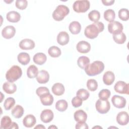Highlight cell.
<instances>
[{
  "label": "cell",
  "instance_id": "1",
  "mask_svg": "<svg viewBox=\"0 0 129 129\" xmlns=\"http://www.w3.org/2000/svg\"><path fill=\"white\" fill-rule=\"evenodd\" d=\"M104 28V26L103 23L98 21L94 22L86 27L84 31V34L88 38L93 39L96 38L99 33L103 31Z\"/></svg>",
  "mask_w": 129,
  "mask_h": 129
},
{
  "label": "cell",
  "instance_id": "2",
  "mask_svg": "<svg viewBox=\"0 0 129 129\" xmlns=\"http://www.w3.org/2000/svg\"><path fill=\"white\" fill-rule=\"evenodd\" d=\"M104 69V64L101 61H95L89 63L85 69L86 74L89 76H94L100 74Z\"/></svg>",
  "mask_w": 129,
  "mask_h": 129
},
{
  "label": "cell",
  "instance_id": "3",
  "mask_svg": "<svg viewBox=\"0 0 129 129\" xmlns=\"http://www.w3.org/2000/svg\"><path fill=\"white\" fill-rule=\"evenodd\" d=\"M22 75V71L18 66H12L6 73V79L10 82H14L19 79Z\"/></svg>",
  "mask_w": 129,
  "mask_h": 129
},
{
  "label": "cell",
  "instance_id": "4",
  "mask_svg": "<svg viewBox=\"0 0 129 129\" xmlns=\"http://www.w3.org/2000/svg\"><path fill=\"white\" fill-rule=\"evenodd\" d=\"M70 10L68 7L64 5H58L52 13L53 19L57 21L62 20L64 17L69 14Z\"/></svg>",
  "mask_w": 129,
  "mask_h": 129
},
{
  "label": "cell",
  "instance_id": "5",
  "mask_svg": "<svg viewBox=\"0 0 129 129\" xmlns=\"http://www.w3.org/2000/svg\"><path fill=\"white\" fill-rule=\"evenodd\" d=\"M90 6V2L88 1H76L73 4V8L77 13H85L89 9Z\"/></svg>",
  "mask_w": 129,
  "mask_h": 129
},
{
  "label": "cell",
  "instance_id": "6",
  "mask_svg": "<svg viewBox=\"0 0 129 129\" xmlns=\"http://www.w3.org/2000/svg\"><path fill=\"white\" fill-rule=\"evenodd\" d=\"M96 110L100 113L105 114L108 112L110 108V104L108 100L98 99L95 103Z\"/></svg>",
  "mask_w": 129,
  "mask_h": 129
},
{
  "label": "cell",
  "instance_id": "7",
  "mask_svg": "<svg viewBox=\"0 0 129 129\" xmlns=\"http://www.w3.org/2000/svg\"><path fill=\"white\" fill-rule=\"evenodd\" d=\"M123 25L118 21H113L108 25V30L111 34H117L122 32Z\"/></svg>",
  "mask_w": 129,
  "mask_h": 129
},
{
  "label": "cell",
  "instance_id": "8",
  "mask_svg": "<svg viewBox=\"0 0 129 129\" xmlns=\"http://www.w3.org/2000/svg\"><path fill=\"white\" fill-rule=\"evenodd\" d=\"M114 89L116 92L120 94H129V85L123 81L117 82L114 86Z\"/></svg>",
  "mask_w": 129,
  "mask_h": 129
},
{
  "label": "cell",
  "instance_id": "9",
  "mask_svg": "<svg viewBox=\"0 0 129 129\" xmlns=\"http://www.w3.org/2000/svg\"><path fill=\"white\" fill-rule=\"evenodd\" d=\"M111 102L114 106L117 108H122L125 106L126 100L122 97L117 95H114L111 98Z\"/></svg>",
  "mask_w": 129,
  "mask_h": 129
},
{
  "label": "cell",
  "instance_id": "10",
  "mask_svg": "<svg viewBox=\"0 0 129 129\" xmlns=\"http://www.w3.org/2000/svg\"><path fill=\"white\" fill-rule=\"evenodd\" d=\"M16 33L15 28L11 25L7 26L2 31V36L6 39H11L14 36Z\"/></svg>",
  "mask_w": 129,
  "mask_h": 129
},
{
  "label": "cell",
  "instance_id": "11",
  "mask_svg": "<svg viewBox=\"0 0 129 129\" xmlns=\"http://www.w3.org/2000/svg\"><path fill=\"white\" fill-rule=\"evenodd\" d=\"M19 46L23 50H31L34 48L35 42L32 39L26 38L20 42Z\"/></svg>",
  "mask_w": 129,
  "mask_h": 129
},
{
  "label": "cell",
  "instance_id": "12",
  "mask_svg": "<svg viewBox=\"0 0 129 129\" xmlns=\"http://www.w3.org/2000/svg\"><path fill=\"white\" fill-rule=\"evenodd\" d=\"M53 112L50 109H45L42 111L40 114V119L44 123L50 122L53 118Z\"/></svg>",
  "mask_w": 129,
  "mask_h": 129
},
{
  "label": "cell",
  "instance_id": "13",
  "mask_svg": "<svg viewBox=\"0 0 129 129\" xmlns=\"http://www.w3.org/2000/svg\"><path fill=\"white\" fill-rule=\"evenodd\" d=\"M77 50L81 53H87L91 49L90 43L85 41H79L76 46Z\"/></svg>",
  "mask_w": 129,
  "mask_h": 129
},
{
  "label": "cell",
  "instance_id": "14",
  "mask_svg": "<svg viewBox=\"0 0 129 129\" xmlns=\"http://www.w3.org/2000/svg\"><path fill=\"white\" fill-rule=\"evenodd\" d=\"M128 114L126 112L121 111L117 114L116 119L119 124L121 125H125L128 122Z\"/></svg>",
  "mask_w": 129,
  "mask_h": 129
},
{
  "label": "cell",
  "instance_id": "15",
  "mask_svg": "<svg viewBox=\"0 0 129 129\" xmlns=\"http://www.w3.org/2000/svg\"><path fill=\"white\" fill-rule=\"evenodd\" d=\"M49 80V75L47 71L45 70L40 71L36 77L37 81L40 84H45Z\"/></svg>",
  "mask_w": 129,
  "mask_h": 129
},
{
  "label": "cell",
  "instance_id": "16",
  "mask_svg": "<svg viewBox=\"0 0 129 129\" xmlns=\"http://www.w3.org/2000/svg\"><path fill=\"white\" fill-rule=\"evenodd\" d=\"M69 35L67 32L61 31L59 32L57 36V42L61 45H65L69 42Z\"/></svg>",
  "mask_w": 129,
  "mask_h": 129
},
{
  "label": "cell",
  "instance_id": "17",
  "mask_svg": "<svg viewBox=\"0 0 129 129\" xmlns=\"http://www.w3.org/2000/svg\"><path fill=\"white\" fill-rule=\"evenodd\" d=\"M36 122V118L32 114L27 115L23 120V125L26 127H32L35 124Z\"/></svg>",
  "mask_w": 129,
  "mask_h": 129
},
{
  "label": "cell",
  "instance_id": "18",
  "mask_svg": "<svg viewBox=\"0 0 129 129\" xmlns=\"http://www.w3.org/2000/svg\"><path fill=\"white\" fill-rule=\"evenodd\" d=\"M3 90L7 94H12L14 93L17 90V86L16 84L13 83V82H6L3 86Z\"/></svg>",
  "mask_w": 129,
  "mask_h": 129
},
{
  "label": "cell",
  "instance_id": "19",
  "mask_svg": "<svg viewBox=\"0 0 129 129\" xmlns=\"http://www.w3.org/2000/svg\"><path fill=\"white\" fill-rule=\"evenodd\" d=\"M74 119L78 122H85L87 119V113L83 110H78L74 113Z\"/></svg>",
  "mask_w": 129,
  "mask_h": 129
},
{
  "label": "cell",
  "instance_id": "20",
  "mask_svg": "<svg viewBox=\"0 0 129 129\" xmlns=\"http://www.w3.org/2000/svg\"><path fill=\"white\" fill-rule=\"evenodd\" d=\"M115 76L111 71L106 72L103 76V81L106 85H111L114 81Z\"/></svg>",
  "mask_w": 129,
  "mask_h": 129
},
{
  "label": "cell",
  "instance_id": "21",
  "mask_svg": "<svg viewBox=\"0 0 129 129\" xmlns=\"http://www.w3.org/2000/svg\"><path fill=\"white\" fill-rule=\"evenodd\" d=\"M6 18L7 20L10 22L16 23L20 21L21 18L20 14L16 11H10L7 14Z\"/></svg>",
  "mask_w": 129,
  "mask_h": 129
},
{
  "label": "cell",
  "instance_id": "22",
  "mask_svg": "<svg viewBox=\"0 0 129 129\" xmlns=\"http://www.w3.org/2000/svg\"><path fill=\"white\" fill-rule=\"evenodd\" d=\"M52 93L56 96L62 95L65 91L64 86L60 83H55L51 88Z\"/></svg>",
  "mask_w": 129,
  "mask_h": 129
},
{
  "label": "cell",
  "instance_id": "23",
  "mask_svg": "<svg viewBox=\"0 0 129 129\" xmlns=\"http://www.w3.org/2000/svg\"><path fill=\"white\" fill-rule=\"evenodd\" d=\"M46 55L44 53L41 52L36 53L33 58V60L34 63L38 65H42L44 64L46 62Z\"/></svg>",
  "mask_w": 129,
  "mask_h": 129
},
{
  "label": "cell",
  "instance_id": "24",
  "mask_svg": "<svg viewBox=\"0 0 129 129\" xmlns=\"http://www.w3.org/2000/svg\"><path fill=\"white\" fill-rule=\"evenodd\" d=\"M39 97L41 102L43 105L50 106L53 102V97L50 93L45 94Z\"/></svg>",
  "mask_w": 129,
  "mask_h": 129
},
{
  "label": "cell",
  "instance_id": "25",
  "mask_svg": "<svg viewBox=\"0 0 129 129\" xmlns=\"http://www.w3.org/2000/svg\"><path fill=\"white\" fill-rule=\"evenodd\" d=\"M69 30L73 34H78L81 30V25L78 21H73L70 24Z\"/></svg>",
  "mask_w": 129,
  "mask_h": 129
},
{
  "label": "cell",
  "instance_id": "26",
  "mask_svg": "<svg viewBox=\"0 0 129 129\" xmlns=\"http://www.w3.org/2000/svg\"><path fill=\"white\" fill-rule=\"evenodd\" d=\"M17 59L19 62L22 65H27L30 62V57L27 53L21 52L18 55Z\"/></svg>",
  "mask_w": 129,
  "mask_h": 129
},
{
  "label": "cell",
  "instance_id": "27",
  "mask_svg": "<svg viewBox=\"0 0 129 129\" xmlns=\"http://www.w3.org/2000/svg\"><path fill=\"white\" fill-rule=\"evenodd\" d=\"M11 113L15 118H19L21 117L23 115L24 108L22 106L20 105H17L12 109Z\"/></svg>",
  "mask_w": 129,
  "mask_h": 129
},
{
  "label": "cell",
  "instance_id": "28",
  "mask_svg": "<svg viewBox=\"0 0 129 129\" xmlns=\"http://www.w3.org/2000/svg\"><path fill=\"white\" fill-rule=\"evenodd\" d=\"M89 63L90 59L88 57L86 56H81L79 57L77 60V64L78 66L83 70H85L86 67Z\"/></svg>",
  "mask_w": 129,
  "mask_h": 129
},
{
  "label": "cell",
  "instance_id": "29",
  "mask_svg": "<svg viewBox=\"0 0 129 129\" xmlns=\"http://www.w3.org/2000/svg\"><path fill=\"white\" fill-rule=\"evenodd\" d=\"M104 18L105 20L109 22L114 21L115 18V13L112 9H108L104 12Z\"/></svg>",
  "mask_w": 129,
  "mask_h": 129
},
{
  "label": "cell",
  "instance_id": "30",
  "mask_svg": "<svg viewBox=\"0 0 129 129\" xmlns=\"http://www.w3.org/2000/svg\"><path fill=\"white\" fill-rule=\"evenodd\" d=\"M38 73V68L34 65L30 66L27 70V75L28 78L32 79L37 77Z\"/></svg>",
  "mask_w": 129,
  "mask_h": 129
},
{
  "label": "cell",
  "instance_id": "31",
  "mask_svg": "<svg viewBox=\"0 0 129 129\" xmlns=\"http://www.w3.org/2000/svg\"><path fill=\"white\" fill-rule=\"evenodd\" d=\"M48 53L52 57H58L61 53L60 48L56 46H52L48 48Z\"/></svg>",
  "mask_w": 129,
  "mask_h": 129
},
{
  "label": "cell",
  "instance_id": "32",
  "mask_svg": "<svg viewBox=\"0 0 129 129\" xmlns=\"http://www.w3.org/2000/svg\"><path fill=\"white\" fill-rule=\"evenodd\" d=\"M12 123V120L9 116H4L1 119V128L3 129H10Z\"/></svg>",
  "mask_w": 129,
  "mask_h": 129
},
{
  "label": "cell",
  "instance_id": "33",
  "mask_svg": "<svg viewBox=\"0 0 129 129\" xmlns=\"http://www.w3.org/2000/svg\"><path fill=\"white\" fill-rule=\"evenodd\" d=\"M68 103L63 99L58 100L55 103V108L59 111L63 112L66 110L68 108Z\"/></svg>",
  "mask_w": 129,
  "mask_h": 129
},
{
  "label": "cell",
  "instance_id": "34",
  "mask_svg": "<svg viewBox=\"0 0 129 129\" xmlns=\"http://www.w3.org/2000/svg\"><path fill=\"white\" fill-rule=\"evenodd\" d=\"M113 39L116 43L121 44L125 42L126 39V37L125 34L121 32L119 34L113 35Z\"/></svg>",
  "mask_w": 129,
  "mask_h": 129
},
{
  "label": "cell",
  "instance_id": "35",
  "mask_svg": "<svg viewBox=\"0 0 129 129\" xmlns=\"http://www.w3.org/2000/svg\"><path fill=\"white\" fill-rule=\"evenodd\" d=\"M88 18L90 21L97 22L100 18V14L98 11L93 10L88 14Z\"/></svg>",
  "mask_w": 129,
  "mask_h": 129
},
{
  "label": "cell",
  "instance_id": "36",
  "mask_svg": "<svg viewBox=\"0 0 129 129\" xmlns=\"http://www.w3.org/2000/svg\"><path fill=\"white\" fill-rule=\"evenodd\" d=\"M76 95L77 96L80 98L82 100H86L89 98L90 93L85 89H80L77 92Z\"/></svg>",
  "mask_w": 129,
  "mask_h": 129
},
{
  "label": "cell",
  "instance_id": "37",
  "mask_svg": "<svg viewBox=\"0 0 129 129\" xmlns=\"http://www.w3.org/2000/svg\"><path fill=\"white\" fill-rule=\"evenodd\" d=\"M118 17L122 21H126L129 19L128 10L127 9H121L119 10L118 13Z\"/></svg>",
  "mask_w": 129,
  "mask_h": 129
},
{
  "label": "cell",
  "instance_id": "38",
  "mask_svg": "<svg viewBox=\"0 0 129 129\" xmlns=\"http://www.w3.org/2000/svg\"><path fill=\"white\" fill-rule=\"evenodd\" d=\"M15 100L14 98L12 97H9L7 98L4 104V106L5 109L6 110H10L15 105Z\"/></svg>",
  "mask_w": 129,
  "mask_h": 129
},
{
  "label": "cell",
  "instance_id": "39",
  "mask_svg": "<svg viewBox=\"0 0 129 129\" xmlns=\"http://www.w3.org/2000/svg\"><path fill=\"white\" fill-rule=\"evenodd\" d=\"M87 87L91 91H95L98 88L97 82L95 79H89L87 82Z\"/></svg>",
  "mask_w": 129,
  "mask_h": 129
},
{
  "label": "cell",
  "instance_id": "40",
  "mask_svg": "<svg viewBox=\"0 0 129 129\" xmlns=\"http://www.w3.org/2000/svg\"><path fill=\"white\" fill-rule=\"evenodd\" d=\"M111 95L110 91L108 89H103L101 90L99 94L98 97L101 100H107Z\"/></svg>",
  "mask_w": 129,
  "mask_h": 129
},
{
  "label": "cell",
  "instance_id": "41",
  "mask_svg": "<svg viewBox=\"0 0 129 129\" xmlns=\"http://www.w3.org/2000/svg\"><path fill=\"white\" fill-rule=\"evenodd\" d=\"M28 2L26 0H17L15 3L16 7L20 10H24L26 8Z\"/></svg>",
  "mask_w": 129,
  "mask_h": 129
},
{
  "label": "cell",
  "instance_id": "42",
  "mask_svg": "<svg viewBox=\"0 0 129 129\" xmlns=\"http://www.w3.org/2000/svg\"><path fill=\"white\" fill-rule=\"evenodd\" d=\"M36 93L39 97H40V96H43L45 94H48L50 92H49V89L47 87H38L36 89Z\"/></svg>",
  "mask_w": 129,
  "mask_h": 129
},
{
  "label": "cell",
  "instance_id": "43",
  "mask_svg": "<svg viewBox=\"0 0 129 129\" xmlns=\"http://www.w3.org/2000/svg\"><path fill=\"white\" fill-rule=\"evenodd\" d=\"M83 100L78 96L74 97L72 100V104L74 107H78L82 105Z\"/></svg>",
  "mask_w": 129,
  "mask_h": 129
},
{
  "label": "cell",
  "instance_id": "44",
  "mask_svg": "<svg viewBox=\"0 0 129 129\" xmlns=\"http://www.w3.org/2000/svg\"><path fill=\"white\" fill-rule=\"evenodd\" d=\"M76 128L77 129H88V126L87 124L85 122H78L76 124L75 126Z\"/></svg>",
  "mask_w": 129,
  "mask_h": 129
},
{
  "label": "cell",
  "instance_id": "45",
  "mask_svg": "<svg viewBox=\"0 0 129 129\" xmlns=\"http://www.w3.org/2000/svg\"><path fill=\"white\" fill-rule=\"evenodd\" d=\"M114 0H102V3L105 6H111L114 3Z\"/></svg>",
  "mask_w": 129,
  "mask_h": 129
},
{
  "label": "cell",
  "instance_id": "46",
  "mask_svg": "<svg viewBox=\"0 0 129 129\" xmlns=\"http://www.w3.org/2000/svg\"><path fill=\"white\" fill-rule=\"evenodd\" d=\"M18 128H19L18 124L15 122H12V123L10 127V129H18Z\"/></svg>",
  "mask_w": 129,
  "mask_h": 129
},
{
  "label": "cell",
  "instance_id": "47",
  "mask_svg": "<svg viewBox=\"0 0 129 129\" xmlns=\"http://www.w3.org/2000/svg\"><path fill=\"white\" fill-rule=\"evenodd\" d=\"M35 129L36 128H45V127L44 126H43L42 124H38L37 126H36L34 127Z\"/></svg>",
  "mask_w": 129,
  "mask_h": 129
},
{
  "label": "cell",
  "instance_id": "48",
  "mask_svg": "<svg viewBox=\"0 0 129 129\" xmlns=\"http://www.w3.org/2000/svg\"><path fill=\"white\" fill-rule=\"evenodd\" d=\"M49 128H57V127L56 126H55V125H51V126H50L49 127H48Z\"/></svg>",
  "mask_w": 129,
  "mask_h": 129
},
{
  "label": "cell",
  "instance_id": "49",
  "mask_svg": "<svg viewBox=\"0 0 129 129\" xmlns=\"http://www.w3.org/2000/svg\"><path fill=\"white\" fill-rule=\"evenodd\" d=\"M93 128H102V127H101V126H94V127H93Z\"/></svg>",
  "mask_w": 129,
  "mask_h": 129
}]
</instances>
